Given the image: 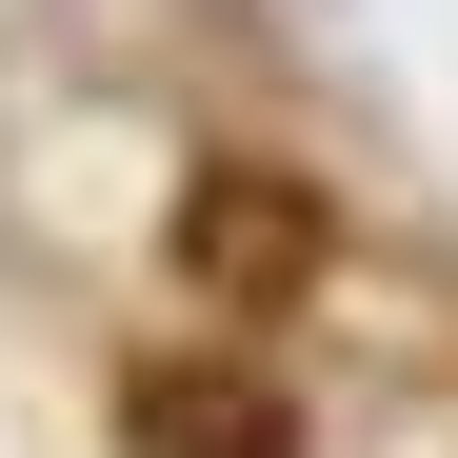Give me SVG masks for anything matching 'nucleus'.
Here are the masks:
<instances>
[{
	"mask_svg": "<svg viewBox=\"0 0 458 458\" xmlns=\"http://www.w3.org/2000/svg\"><path fill=\"white\" fill-rule=\"evenodd\" d=\"M120 438H140V458H299V399H279L259 359L199 339V359H140V378H120Z\"/></svg>",
	"mask_w": 458,
	"mask_h": 458,
	"instance_id": "f03ea898",
	"label": "nucleus"
},
{
	"mask_svg": "<svg viewBox=\"0 0 458 458\" xmlns=\"http://www.w3.org/2000/svg\"><path fill=\"white\" fill-rule=\"evenodd\" d=\"M319 259H339V219L299 199L279 160H199V180H180V279L219 299V319H299Z\"/></svg>",
	"mask_w": 458,
	"mask_h": 458,
	"instance_id": "f257e3e1",
	"label": "nucleus"
}]
</instances>
